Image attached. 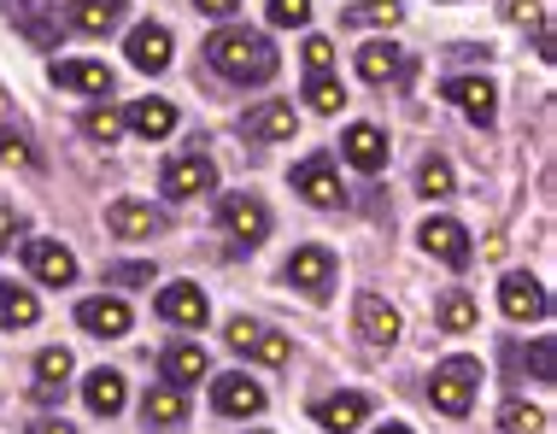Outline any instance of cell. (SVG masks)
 <instances>
[{
    "instance_id": "4fadbf2b",
    "label": "cell",
    "mask_w": 557,
    "mask_h": 434,
    "mask_svg": "<svg viewBox=\"0 0 557 434\" xmlns=\"http://www.w3.org/2000/svg\"><path fill=\"white\" fill-rule=\"evenodd\" d=\"M499 306H505V318L534 323V318H546V288H540L534 276H505L499 282Z\"/></svg>"
},
{
    "instance_id": "836d02e7",
    "label": "cell",
    "mask_w": 557,
    "mask_h": 434,
    "mask_svg": "<svg viewBox=\"0 0 557 434\" xmlns=\"http://www.w3.org/2000/svg\"><path fill=\"white\" fill-rule=\"evenodd\" d=\"M346 24H399V0H358Z\"/></svg>"
},
{
    "instance_id": "484cf974",
    "label": "cell",
    "mask_w": 557,
    "mask_h": 434,
    "mask_svg": "<svg viewBox=\"0 0 557 434\" xmlns=\"http://www.w3.org/2000/svg\"><path fill=\"white\" fill-rule=\"evenodd\" d=\"M164 382H171V387H194V382H200L206 376V347H194V340H183V347H171V352H164Z\"/></svg>"
},
{
    "instance_id": "9c48e42d",
    "label": "cell",
    "mask_w": 557,
    "mask_h": 434,
    "mask_svg": "<svg viewBox=\"0 0 557 434\" xmlns=\"http://www.w3.org/2000/svg\"><path fill=\"white\" fill-rule=\"evenodd\" d=\"M77 323L88 328V335H100V340H117V335H129V306L112 299V294H95V299L77 306Z\"/></svg>"
},
{
    "instance_id": "1f68e13d",
    "label": "cell",
    "mask_w": 557,
    "mask_h": 434,
    "mask_svg": "<svg viewBox=\"0 0 557 434\" xmlns=\"http://www.w3.org/2000/svg\"><path fill=\"white\" fill-rule=\"evenodd\" d=\"M306 100H311V112H341V107H346V88L323 71V77L306 83Z\"/></svg>"
},
{
    "instance_id": "3957f363",
    "label": "cell",
    "mask_w": 557,
    "mask_h": 434,
    "mask_svg": "<svg viewBox=\"0 0 557 434\" xmlns=\"http://www.w3.org/2000/svg\"><path fill=\"white\" fill-rule=\"evenodd\" d=\"M223 340H230L235 352H247V358H259V364H288V335H276V328H264V323H247V318H235L230 328H223Z\"/></svg>"
},
{
    "instance_id": "83f0119b",
    "label": "cell",
    "mask_w": 557,
    "mask_h": 434,
    "mask_svg": "<svg viewBox=\"0 0 557 434\" xmlns=\"http://www.w3.org/2000/svg\"><path fill=\"white\" fill-rule=\"evenodd\" d=\"M358 71H364V83H394V77H399V48L370 41V48L358 53Z\"/></svg>"
},
{
    "instance_id": "7bdbcfd3",
    "label": "cell",
    "mask_w": 557,
    "mask_h": 434,
    "mask_svg": "<svg viewBox=\"0 0 557 434\" xmlns=\"http://www.w3.org/2000/svg\"><path fill=\"white\" fill-rule=\"evenodd\" d=\"M29 434H77V429H71V423H36Z\"/></svg>"
},
{
    "instance_id": "cb8c5ba5",
    "label": "cell",
    "mask_w": 557,
    "mask_h": 434,
    "mask_svg": "<svg viewBox=\"0 0 557 434\" xmlns=\"http://www.w3.org/2000/svg\"><path fill=\"white\" fill-rule=\"evenodd\" d=\"M36 370H41L36 406H59V399H65V376H71V352L65 347H48V352L36 358Z\"/></svg>"
},
{
    "instance_id": "30bf717a",
    "label": "cell",
    "mask_w": 557,
    "mask_h": 434,
    "mask_svg": "<svg viewBox=\"0 0 557 434\" xmlns=\"http://www.w3.org/2000/svg\"><path fill=\"white\" fill-rule=\"evenodd\" d=\"M423 247L441 264H451V271H463V264H470V235H463V223H451V218H429L423 223Z\"/></svg>"
},
{
    "instance_id": "8992f818",
    "label": "cell",
    "mask_w": 557,
    "mask_h": 434,
    "mask_svg": "<svg viewBox=\"0 0 557 434\" xmlns=\"http://www.w3.org/2000/svg\"><path fill=\"white\" fill-rule=\"evenodd\" d=\"M212 188H218V164L212 159L188 153V159L164 164V194H171V200H194V194H212Z\"/></svg>"
},
{
    "instance_id": "ee69618b",
    "label": "cell",
    "mask_w": 557,
    "mask_h": 434,
    "mask_svg": "<svg viewBox=\"0 0 557 434\" xmlns=\"http://www.w3.org/2000/svg\"><path fill=\"white\" fill-rule=\"evenodd\" d=\"M375 434H411V429H405V423H387V429H375Z\"/></svg>"
},
{
    "instance_id": "52a82bcc",
    "label": "cell",
    "mask_w": 557,
    "mask_h": 434,
    "mask_svg": "<svg viewBox=\"0 0 557 434\" xmlns=\"http://www.w3.org/2000/svg\"><path fill=\"white\" fill-rule=\"evenodd\" d=\"M223 230H230L240 247H259L270 235V212L252 200V194H230V200H223Z\"/></svg>"
},
{
    "instance_id": "8fae6325",
    "label": "cell",
    "mask_w": 557,
    "mask_h": 434,
    "mask_svg": "<svg viewBox=\"0 0 557 434\" xmlns=\"http://www.w3.org/2000/svg\"><path fill=\"white\" fill-rule=\"evenodd\" d=\"M212 406L223 417H259L264 411V387L252 376H218L212 382Z\"/></svg>"
},
{
    "instance_id": "f6af8a7d",
    "label": "cell",
    "mask_w": 557,
    "mask_h": 434,
    "mask_svg": "<svg viewBox=\"0 0 557 434\" xmlns=\"http://www.w3.org/2000/svg\"><path fill=\"white\" fill-rule=\"evenodd\" d=\"M0 294H7V282H0Z\"/></svg>"
},
{
    "instance_id": "2e32d148",
    "label": "cell",
    "mask_w": 557,
    "mask_h": 434,
    "mask_svg": "<svg viewBox=\"0 0 557 434\" xmlns=\"http://www.w3.org/2000/svg\"><path fill=\"white\" fill-rule=\"evenodd\" d=\"M159 318L183 323V328H200L206 323V294L194 288V282H171V288L159 294Z\"/></svg>"
},
{
    "instance_id": "f35d334b",
    "label": "cell",
    "mask_w": 557,
    "mask_h": 434,
    "mask_svg": "<svg viewBox=\"0 0 557 434\" xmlns=\"http://www.w3.org/2000/svg\"><path fill=\"white\" fill-rule=\"evenodd\" d=\"M529 364H534V376H540V382H557V376H552V340H534Z\"/></svg>"
},
{
    "instance_id": "9a60e30c",
    "label": "cell",
    "mask_w": 557,
    "mask_h": 434,
    "mask_svg": "<svg viewBox=\"0 0 557 434\" xmlns=\"http://www.w3.org/2000/svg\"><path fill=\"white\" fill-rule=\"evenodd\" d=\"M129 65L135 71H147V77H159L164 65H171V29L164 24H141L129 36Z\"/></svg>"
},
{
    "instance_id": "7a4b0ae2",
    "label": "cell",
    "mask_w": 557,
    "mask_h": 434,
    "mask_svg": "<svg viewBox=\"0 0 557 434\" xmlns=\"http://www.w3.org/2000/svg\"><path fill=\"white\" fill-rule=\"evenodd\" d=\"M475 382H481V364H475V358H446V364L434 370V382H429L434 411L463 417V411H470V399H475Z\"/></svg>"
},
{
    "instance_id": "e0dca14e",
    "label": "cell",
    "mask_w": 557,
    "mask_h": 434,
    "mask_svg": "<svg viewBox=\"0 0 557 434\" xmlns=\"http://www.w3.org/2000/svg\"><path fill=\"white\" fill-rule=\"evenodd\" d=\"M358 335H364L370 347H394V340H399V311L387 306V299L364 294V299H358Z\"/></svg>"
},
{
    "instance_id": "f1b7e54d",
    "label": "cell",
    "mask_w": 557,
    "mask_h": 434,
    "mask_svg": "<svg viewBox=\"0 0 557 434\" xmlns=\"http://www.w3.org/2000/svg\"><path fill=\"white\" fill-rule=\"evenodd\" d=\"M441 328L446 335H470L475 328V299L470 294H446L441 299Z\"/></svg>"
},
{
    "instance_id": "ac0fdd59",
    "label": "cell",
    "mask_w": 557,
    "mask_h": 434,
    "mask_svg": "<svg viewBox=\"0 0 557 434\" xmlns=\"http://www.w3.org/2000/svg\"><path fill=\"white\" fill-rule=\"evenodd\" d=\"M107 230L124 235V241H141V235H159L164 230V218L153 212V206H141V200H117L112 212H107Z\"/></svg>"
},
{
    "instance_id": "60d3db41",
    "label": "cell",
    "mask_w": 557,
    "mask_h": 434,
    "mask_svg": "<svg viewBox=\"0 0 557 434\" xmlns=\"http://www.w3.org/2000/svg\"><path fill=\"white\" fill-rule=\"evenodd\" d=\"M194 7H200V12H212V18H230V12L240 7V0H194Z\"/></svg>"
},
{
    "instance_id": "74e56055",
    "label": "cell",
    "mask_w": 557,
    "mask_h": 434,
    "mask_svg": "<svg viewBox=\"0 0 557 434\" xmlns=\"http://www.w3.org/2000/svg\"><path fill=\"white\" fill-rule=\"evenodd\" d=\"M505 18L510 24H540V0H505Z\"/></svg>"
},
{
    "instance_id": "4dcf8cb0",
    "label": "cell",
    "mask_w": 557,
    "mask_h": 434,
    "mask_svg": "<svg viewBox=\"0 0 557 434\" xmlns=\"http://www.w3.org/2000/svg\"><path fill=\"white\" fill-rule=\"evenodd\" d=\"M417 194L446 200V194H451V164L446 159H423V164H417Z\"/></svg>"
},
{
    "instance_id": "e575fe53",
    "label": "cell",
    "mask_w": 557,
    "mask_h": 434,
    "mask_svg": "<svg viewBox=\"0 0 557 434\" xmlns=\"http://www.w3.org/2000/svg\"><path fill=\"white\" fill-rule=\"evenodd\" d=\"M83 129H88L95 141H117V136H124V112H112V107H95V112L83 117Z\"/></svg>"
},
{
    "instance_id": "5bb4252c",
    "label": "cell",
    "mask_w": 557,
    "mask_h": 434,
    "mask_svg": "<svg viewBox=\"0 0 557 434\" xmlns=\"http://www.w3.org/2000/svg\"><path fill=\"white\" fill-rule=\"evenodd\" d=\"M24 264L36 271L41 282H53V288H65V282H77V259H71L59 241H24Z\"/></svg>"
},
{
    "instance_id": "6da1fadb",
    "label": "cell",
    "mask_w": 557,
    "mask_h": 434,
    "mask_svg": "<svg viewBox=\"0 0 557 434\" xmlns=\"http://www.w3.org/2000/svg\"><path fill=\"white\" fill-rule=\"evenodd\" d=\"M206 59L223 71V77L235 83H270L276 77V48H270V36H259V29H218L212 41H206Z\"/></svg>"
},
{
    "instance_id": "8d00e7d4",
    "label": "cell",
    "mask_w": 557,
    "mask_h": 434,
    "mask_svg": "<svg viewBox=\"0 0 557 434\" xmlns=\"http://www.w3.org/2000/svg\"><path fill=\"white\" fill-rule=\"evenodd\" d=\"M306 65H311V77H323V71L335 65V41H329V36H311V41H306Z\"/></svg>"
},
{
    "instance_id": "7402d4cb",
    "label": "cell",
    "mask_w": 557,
    "mask_h": 434,
    "mask_svg": "<svg viewBox=\"0 0 557 434\" xmlns=\"http://www.w3.org/2000/svg\"><path fill=\"white\" fill-rule=\"evenodd\" d=\"M83 399H88V411H100V417H117V411H124V399H129V387H124V370H95V376L83 382Z\"/></svg>"
},
{
    "instance_id": "277c9868",
    "label": "cell",
    "mask_w": 557,
    "mask_h": 434,
    "mask_svg": "<svg viewBox=\"0 0 557 434\" xmlns=\"http://www.w3.org/2000/svg\"><path fill=\"white\" fill-rule=\"evenodd\" d=\"M446 100H451L463 117H470L475 129H487L493 117H499V88H493L487 77H451V83H446Z\"/></svg>"
},
{
    "instance_id": "5b68a950",
    "label": "cell",
    "mask_w": 557,
    "mask_h": 434,
    "mask_svg": "<svg viewBox=\"0 0 557 434\" xmlns=\"http://www.w3.org/2000/svg\"><path fill=\"white\" fill-rule=\"evenodd\" d=\"M288 282L311 299H329V288H335V252L329 247H299L288 259Z\"/></svg>"
},
{
    "instance_id": "d6986e66",
    "label": "cell",
    "mask_w": 557,
    "mask_h": 434,
    "mask_svg": "<svg viewBox=\"0 0 557 434\" xmlns=\"http://www.w3.org/2000/svg\"><path fill=\"white\" fill-rule=\"evenodd\" d=\"M311 417H318V429H329V434H352L370 417V399L364 394H335V399H323Z\"/></svg>"
},
{
    "instance_id": "7c38bea8",
    "label": "cell",
    "mask_w": 557,
    "mask_h": 434,
    "mask_svg": "<svg viewBox=\"0 0 557 434\" xmlns=\"http://www.w3.org/2000/svg\"><path fill=\"white\" fill-rule=\"evenodd\" d=\"M247 129L252 141H294V129H299V117H294V107L288 100H264V107H252L247 112Z\"/></svg>"
},
{
    "instance_id": "b9f144b4",
    "label": "cell",
    "mask_w": 557,
    "mask_h": 434,
    "mask_svg": "<svg viewBox=\"0 0 557 434\" xmlns=\"http://www.w3.org/2000/svg\"><path fill=\"white\" fill-rule=\"evenodd\" d=\"M12 235H18V218H12V212H7V206H0V247H7V241H12Z\"/></svg>"
},
{
    "instance_id": "ab89813d",
    "label": "cell",
    "mask_w": 557,
    "mask_h": 434,
    "mask_svg": "<svg viewBox=\"0 0 557 434\" xmlns=\"http://www.w3.org/2000/svg\"><path fill=\"white\" fill-rule=\"evenodd\" d=\"M112 276H117V282H129V288H135V282H153V271H147V264H117Z\"/></svg>"
},
{
    "instance_id": "44dd1931",
    "label": "cell",
    "mask_w": 557,
    "mask_h": 434,
    "mask_svg": "<svg viewBox=\"0 0 557 434\" xmlns=\"http://www.w3.org/2000/svg\"><path fill=\"white\" fill-rule=\"evenodd\" d=\"M53 83L59 88H77V95H112V71L107 65H88V59H59Z\"/></svg>"
},
{
    "instance_id": "4316f807",
    "label": "cell",
    "mask_w": 557,
    "mask_h": 434,
    "mask_svg": "<svg viewBox=\"0 0 557 434\" xmlns=\"http://www.w3.org/2000/svg\"><path fill=\"white\" fill-rule=\"evenodd\" d=\"M117 18H124V0H71V24L88 36H107Z\"/></svg>"
},
{
    "instance_id": "ba28073f",
    "label": "cell",
    "mask_w": 557,
    "mask_h": 434,
    "mask_svg": "<svg viewBox=\"0 0 557 434\" xmlns=\"http://www.w3.org/2000/svg\"><path fill=\"white\" fill-rule=\"evenodd\" d=\"M294 188L306 194L311 206H323V212H335V206L346 200V188H341V176H335V164H329V159H306V164H299Z\"/></svg>"
},
{
    "instance_id": "d4e9b609",
    "label": "cell",
    "mask_w": 557,
    "mask_h": 434,
    "mask_svg": "<svg viewBox=\"0 0 557 434\" xmlns=\"http://www.w3.org/2000/svg\"><path fill=\"white\" fill-rule=\"evenodd\" d=\"M141 417H147L153 429H171V423H183V417H188V399H183V387H171V382L147 387V399H141Z\"/></svg>"
},
{
    "instance_id": "f546056e",
    "label": "cell",
    "mask_w": 557,
    "mask_h": 434,
    "mask_svg": "<svg viewBox=\"0 0 557 434\" xmlns=\"http://www.w3.org/2000/svg\"><path fill=\"white\" fill-rule=\"evenodd\" d=\"M0 323H7V328H29V323H36V294L7 288V294H0Z\"/></svg>"
},
{
    "instance_id": "603a6c76",
    "label": "cell",
    "mask_w": 557,
    "mask_h": 434,
    "mask_svg": "<svg viewBox=\"0 0 557 434\" xmlns=\"http://www.w3.org/2000/svg\"><path fill=\"white\" fill-rule=\"evenodd\" d=\"M124 124H129L141 141H164V136L176 129V107H164V100H135V107L124 112Z\"/></svg>"
},
{
    "instance_id": "d590c367",
    "label": "cell",
    "mask_w": 557,
    "mask_h": 434,
    "mask_svg": "<svg viewBox=\"0 0 557 434\" xmlns=\"http://www.w3.org/2000/svg\"><path fill=\"white\" fill-rule=\"evenodd\" d=\"M270 24H276V29H294V24H306L311 18V0H270Z\"/></svg>"
},
{
    "instance_id": "d6a6232c",
    "label": "cell",
    "mask_w": 557,
    "mask_h": 434,
    "mask_svg": "<svg viewBox=\"0 0 557 434\" xmlns=\"http://www.w3.org/2000/svg\"><path fill=\"white\" fill-rule=\"evenodd\" d=\"M499 423H505V434H540V429H546V411L517 406V399H510V406L499 411Z\"/></svg>"
},
{
    "instance_id": "ffe728a7",
    "label": "cell",
    "mask_w": 557,
    "mask_h": 434,
    "mask_svg": "<svg viewBox=\"0 0 557 434\" xmlns=\"http://www.w3.org/2000/svg\"><path fill=\"white\" fill-rule=\"evenodd\" d=\"M341 147H346V159H352L358 171H382V164H387V136L375 124H352L341 136Z\"/></svg>"
}]
</instances>
